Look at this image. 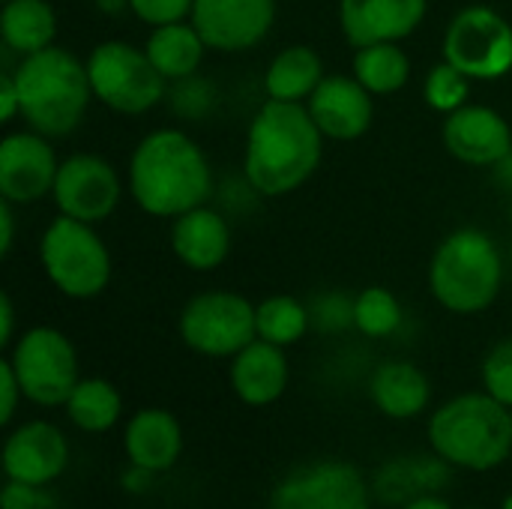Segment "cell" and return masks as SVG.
<instances>
[{
	"instance_id": "obj_1",
	"label": "cell",
	"mask_w": 512,
	"mask_h": 509,
	"mask_svg": "<svg viewBox=\"0 0 512 509\" xmlns=\"http://www.w3.org/2000/svg\"><path fill=\"white\" fill-rule=\"evenodd\" d=\"M324 132L303 102L267 99L246 138L243 171L255 192L288 195L300 189L321 165Z\"/></svg>"
},
{
	"instance_id": "obj_2",
	"label": "cell",
	"mask_w": 512,
	"mask_h": 509,
	"mask_svg": "<svg viewBox=\"0 0 512 509\" xmlns=\"http://www.w3.org/2000/svg\"><path fill=\"white\" fill-rule=\"evenodd\" d=\"M129 195L144 213L177 219L213 195L210 162L186 132L156 129L138 141L129 159Z\"/></svg>"
},
{
	"instance_id": "obj_3",
	"label": "cell",
	"mask_w": 512,
	"mask_h": 509,
	"mask_svg": "<svg viewBox=\"0 0 512 509\" xmlns=\"http://www.w3.org/2000/svg\"><path fill=\"white\" fill-rule=\"evenodd\" d=\"M12 75L21 96V114L33 132L63 138L78 129L93 99L87 63L66 48L48 45L27 54Z\"/></svg>"
},
{
	"instance_id": "obj_4",
	"label": "cell",
	"mask_w": 512,
	"mask_h": 509,
	"mask_svg": "<svg viewBox=\"0 0 512 509\" xmlns=\"http://www.w3.org/2000/svg\"><path fill=\"white\" fill-rule=\"evenodd\" d=\"M429 444L453 468L495 471L512 453L510 408L489 393H462L432 414Z\"/></svg>"
},
{
	"instance_id": "obj_5",
	"label": "cell",
	"mask_w": 512,
	"mask_h": 509,
	"mask_svg": "<svg viewBox=\"0 0 512 509\" xmlns=\"http://www.w3.org/2000/svg\"><path fill=\"white\" fill-rule=\"evenodd\" d=\"M504 282V261L498 243L477 231H453L435 252L429 267V288L435 300L456 315H477L489 309Z\"/></svg>"
},
{
	"instance_id": "obj_6",
	"label": "cell",
	"mask_w": 512,
	"mask_h": 509,
	"mask_svg": "<svg viewBox=\"0 0 512 509\" xmlns=\"http://www.w3.org/2000/svg\"><path fill=\"white\" fill-rule=\"evenodd\" d=\"M39 261L51 285L72 300H93L111 282V252L96 228L63 213L45 228Z\"/></svg>"
},
{
	"instance_id": "obj_7",
	"label": "cell",
	"mask_w": 512,
	"mask_h": 509,
	"mask_svg": "<svg viewBox=\"0 0 512 509\" xmlns=\"http://www.w3.org/2000/svg\"><path fill=\"white\" fill-rule=\"evenodd\" d=\"M93 96L117 114H144L165 99L168 78L153 66L144 48L111 39L87 54Z\"/></svg>"
},
{
	"instance_id": "obj_8",
	"label": "cell",
	"mask_w": 512,
	"mask_h": 509,
	"mask_svg": "<svg viewBox=\"0 0 512 509\" xmlns=\"http://www.w3.org/2000/svg\"><path fill=\"white\" fill-rule=\"evenodd\" d=\"M24 399L42 408L66 405L78 378V354L72 342L54 327H30L9 354Z\"/></svg>"
},
{
	"instance_id": "obj_9",
	"label": "cell",
	"mask_w": 512,
	"mask_h": 509,
	"mask_svg": "<svg viewBox=\"0 0 512 509\" xmlns=\"http://www.w3.org/2000/svg\"><path fill=\"white\" fill-rule=\"evenodd\" d=\"M444 60L471 81H498L512 69V24L492 6H465L444 33Z\"/></svg>"
},
{
	"instance_id": "obj_10",
	"label": "cell",
	"mask_w": 512,
	"mask_h": 509,
	"mask_svg": "<svg viewBox=\"0 0 512 509\" xmlns=\"http://www.w3.org/2000/svg\"><path fill=\"white\" fill-rule=\"evenodd\" d=\"M180 339L204 357H234L258 339L255 306L234 291H204L180 312Z\"/></svg>"
},
{
	"instance_id": "obj_11",
	"label": "cell",
	"mask_w": 512,
	"mask_h": 509,
	"mask_svg": "<svg viewBox=\"0 0 512 509\" xmlns=\"http://www.w3.org/2000/svg\"><path fill=\"white\" fill-rule=\"evenodd\" d=\"M267 509H372L363 474L342 459H318L288 471Z\"/></svg>"
},
{
	"instance_id": "obj_12",
	"label": "cell",
	"mask_w": 512,
	"mask_h": 509,
	"mask_svg": "<svg viewBox=\"0 0 512 509\" xmlns=\"http://www.w3.org/2000/svg\"><path fill=\"white\" fill-rule=\"evenodd\" d=\"M51 195L63 216L99 225L120 204V177L102 156L78 153L60 162Z\"/></svg>"
},
{
	"instance_id": "obj_13",
	"label": "cell",
	"mask_w": 512,
	"mask_h": 509,
	"mask_svg": "<svg viewBox=\"0 0 512 509\" xmlns=\"http://www.w3.org/2000/svg\"><path fill=\"white\" fill-rule=\"evenodd\" d=\"M276 21V0H195L192 24L213 51H249Z\"/></svg>"
},
{
	"instance_id": "obj_14",
	"label": "cell",
	"mask_w": 512,
	"mask_h": 509,
	"mask_svg": "<svg viewBox=\"0 0 512 509\" xmlns=\"http://www.w3.org/2000/svg\"><path fill=\"white\" fill-rule=\"evenodd\" d=\"M60 162L39 132H12L0 141V198L36 204L54 192Z\"/></svg>"
},
{
	"instance_id": "obj_15",
	"label": "cell",
	"mask_w": 512,
	"mask_h": 509,
	"mask_svg": "<svg viewBox=\"0 0 512 509\" xmlns=\"http://www.w3.org/2000/svg\"><path fill=\"white\" fill-rule=\"evenodd\" d=\"M66 465H69L66 435L45 420L18 426L3 444V471L9 480L27 486H48L66 471Z\"/></svg>"
},
{
	"instance_id": "obj_16",
	"label": "cell",
	"mask_w": 512,
	"mask_h": 509,
	"mask_svg": "<svg viewBox=\"0 0 512 509\" xmlns=\"http://www.w3.org/2000/svg\"><path fill=\"white\" fill-rule=\"evenodd\" d=\"M306 108L324 138L354 141L369 132L375 105L372 93L354 75H324L318 90L306 99Z\"/></svg>"
},
{
	"instance_id": "obj_17",
	"label": "cell",
	"mask_w": 512,
	"mask_h": 509,
	"mask_svg": "<svg viewBox=\"0 0 512 509\" xmlns=\"http://www.w3.org/2000/svg\"><path fill=\"white\" fill-rule=\"evenodd\" d=\"M429 0H342L339 24L354 48L399 42L426 18Z\"/></svg>"
},
{
	"instance_id": "obj_18",
	"label": "cell",
	"mask_w": 512,
	"mask_h": 509,
	"mask_svg": "<svg viewBox=\"0 0 512 509\" xmlns=\"http://www.w3.org/2000/svg\"><path fill=\"white\" fill-rule=\"evenodd\" d=\"M444 147L465 165H498L512 153L510 123L495 108L462 105L444 120Z\"/></svg>"
},
{
	"instance_id": "obj_19",
	"label": "cell",
	"mask_w": 512,
	"mask_h": 509,
	"mask_svg": "<svg viewBox=\"0 0 512 509\" xmlns=\"http://www.w3.org/2000/svg\"><path fill=\"white\" fill-rule=\"evenodd\" d=\"M288 357L279 345L255 339L231 357V390L240 402L264 408L282 399L288 390Z\"/></svg>"
},
{
	"instance_id": "obj_20",
	"label": "cell",
	"mask_w": 512,
	"mask_h": 509,
	"mask_svg": "<svg viewBox=\"0 0 512 509\" xmlns=\"http://www.w3.org/2000/svg\"><path fill=\"white\" fill-rule=\"evenodd\" d=\"M123 447L135 471L162 474L174 468V462L183 453V429L174 414L162 408H144L129 420Z\"/></svg>"
},
{
	"instance_id": "obj_21",
	"label": "cell",
	"mask_w": 512,
	"mask_h": 509,
	"mask_svg": "<svg viewBox=\"0 0 512 509\" xmlns=\"http://www.w3.org/2000/svg\"><path fill=\"white\" fill-rule=\"evenodd\" d=\"M171 249L189 270L210 273L231 252V228L216 210L195 207V210L174 219Z\"/></svg>"
},
{
	"instance_id": "obj_22",
	"label": "cell",
	"mask_w": 512,
	"mask_h": 509,
	"mask_svg": "<svg viewBox=\"0 0 512 509\" xmlns=\"http://www.w3.org/2000/svg\"><path fill=\"white\" fill-rule=\"evenodd\" d=\"M369 396L384 417L411 420L429 408L432 384L420 366L408 360H390L375 369L369 381Z\"/></svg>"
},
{
	"instance_id": "obj_23",
	"label": "cell",
	"mask_w": 512,
	"mask_h": 509,
	"mask_svg": "<svg viewBox=\"0 0 512 509\" xmlns=\"http://www.w3.org/2000/svg\"><path fill=\"white\" fill-rule=\"evenodd\" d=\"M450 483V462L441 456H408L393 459L375 477V495L384 504H408L423 495H435Z\"/></svg>"
},
{
	"instance_id": "obj_24",
	"label": "cell",
	"mask_w": 512,
	"mask_h": 509,
	"mask_svg": "<svg viewBox=\"0 0 512 509\" xmlns=\"http://www.w3.org/2000/svg\"><path fill=\"white\" fill-rule=\"evenodd\" d=\"M144 51L168 81H183L195 75V69L201 66L207 42L192 21H177V24L153 27Z\"/></svg>"
},
{
	"instance_id": "obj_25",
	"label": "cell",
	"mask_w": 512,
	"mask_h": 509,
	"mask_svg": "<svg viewBox=\"0 0 512 509\" xmlns=\"http://www.w3.org/2000/svg\"><path fill=\"white\" fill-rule=\"evenodd\" d=\"M321 81H324V63L318 51L309 45H288L273 57L264 75V90L270 99L306 102Z\"/></svg>"
},
{
	"instance_id": "obj_26",
	"label": "cell",
	"mask_w": 512,
	"mask_h": 509,
	"mask_svg": "<svg viewBox=\"0 0 512 509\" xmlns=\"http://www.w3.org/2000/svg\"><path fill=\"white\" fill-rule=\"evenodd\" d=\"M0 36H3L6 48L18 51L21 57L36 54V51L54 45L57 15L45 0H3Z\"/></svg>"
},
{
	"instance_id": "obj_27",
	"label": "cell",
	"mask_w": 512,
	"mask_h": 509,
	"mask_svg": "<svg viewBox=\"0 0 512 509\" xmlns=\"http://www.w3.org/2000/svg\"><path fill=\"white\" fill-rule=\"evenodd\" d=\"M351 75L372 93V96H387L396 93L408 84L411 75V60L399 48V42H378V45H363L354 54Z\"/></svg>"
},
{
	"instance_id": "obj_28",
	"label": "cell",
	"mask_w": 512,
	"mask_h": 509,
	"mask_svg": "<svg viewBox=\"0 0 512 509\" xmlns=\"http://www.w3.org/2000/svg\"><path fill=\"white\" fill-rule=\"evenodd\" d=\"M123 411V399L117 387L105 378H84L75 384L72 396L66 399V414L81 432L102 435L117 426Z\"/></svg>"
},
{
	"instance_id": "obj_29",
	"label": "cell",
	"mask_w": 512,
	"mask_h": 509,
	"mask_svg": "<svg viewBox=\"0 0 512 509\" xmlns=\"http://www.w3.org/2000/svg\"><path fill=\"white\" fill-rule=\"evenodd\" d=\"M309 309L288 297V294H276L267 297L264 303L255 306V327H258V339L273 342L279 348H288L294 342H300L309 330Z\"/></svg>"
},
{
	"instance_id": "obj_30",
	"label": "cell",
	"mask_w": 512,
	"mask_h": 509,
	"mask_svg": "<svg viewBox=\"0 0 512 509\" xmlns=\"http://www.w3.org/2000/svg\"><path fill=\"white\" fill-rule=\"evenodd\" d=\"M354 324L369 339L393 336L402 324V306H399L396 294L381 285L360 291V297L354 300Z\"/></svg>"
},
{
	"instance_id": "obj_31",
	"label": "cell",
	"mask_w": 512,
	"mask_h": 509,
	"mask_svg": "<svg viewBox=\"0 0 512 509\" xmlns=\"http://www.w3.org/2000/svg\"><path fill=\"white\" fill-rule=\"evenodd\" d=\"M471 96V78L465 72H459L453 63H438L429 69L426 81H423V99L429 102V108L441 111V114H453L462 105H468Z\"/></svg>"
},
{
	"instance_id": "obj_32",
	"label": "cell",
	"mask_w": 512,
	"mask_h": 509,
	"mask_svg": "<svg viewBox=\"0 0 512 509\" xmlns=\"http://www.w3.org/2000/svg\"><path fill=\"white\" fill-rule=\"evenodd\" d=\"M483 387L501 405L512 408V339L498 342L483 360Z\"/></svg>"
},
{
	"instance_id": "obj_33",
	"label": "cell",
	"mask_w": 512,
	"mask_h": 509,
	"mask_svg": "<svg viewBox=\"0 0 512 509\" xmlns=\"http://www.w3.org/2000/svg\"><path fill=\"white\" fill-rule=\"evenodd\" d=\"M192 6L195 0H129V9L135 12V18L150 27L186 21V15H192Z\"/></svg>"
},
{
	"instance_id": "obj_34",
	"label": "cell",
	"mask_w": 512,
	"mask_h": 509,
	"mask_svg": "<svg viewBox=\"0 0 512 509\" xmlns=\"http://www.w3.org/2000/svg\"><path fill=\"white\" fill-rule=\"evenodd\" d=\"M21 399H24V390H21V384H18V375H15V369H12V363L3 360V363H0V423H3V426L12 423V417H15Z\"/></svg>"
},
{
	"instance_id": "obj_35",
	"label": "cell",
	"mask_w": 512,
	"mask_h": 509,
	"mask_svg": "<svg viewBox=\"0 0 512 509\" xmlns=\"http://www.w3.org/2000/svg\"><path fill=\"white\" fill-rule=\"evenodd\" d=\"M42 504L39 486H27L18 480H9L3 495H0V507L3 509H36Z\"/></svg>"
},
{
	"instance_id": "obj_36",
	"label": "cell",
	"mask_w": 512,
	"mask_h": 509,
	"mask_svg": "<svg viewBox=\"0 0 512 509\" xmlns=\"http://www.w3.org/2000/svg\"><path fill=\"white\" fill-rule=\"evenodd\" d=\"M18 114H21V96H18L15 75H0V120L12 123Z\"/></svg>"
},
{
	"instance_id": "obj_37",
	"label": "cell",
	"mask_w": 512,
	"mask_h": 509,
	"mask_svg": "<svg viewBox=\"0 0 512 509\" xmlns=\"http://www.w3.org/2000/svg\"><path fill=\"white\" fill-rule=\"evenodd\" d=\"M12 207L6 198H0V255H9L12 252V243H15V216H12Z\"/></svg>"
},
{
	"instance_id": "obj_38",
	"label": "cell",
	"mask_w": 512,
	"mask_h": 509,
	"mask_svg": "<svg viewBox=\"0 0 512 509\" xmlns=\"http://www.w3.org/2000/svg\"><path fill=\"white\" fill-rule=\"evenodd\" d=\"M15 336V309H12V297L0 294V348H9Z\"/></svg>"
},
{
	"instance_id": "obj_39",
	"label": "cell",
	"mask_w": 512,
	"mask_h": 509,
	"mask_svg": "<svg viewBox=\"0 0 512 509\" xmlns=\"http://www.w3.org/2000/svg\"><path fill=\"white\" fill-rule=\"evenodd\" d=\"M402 509H453L444 498H438V495H423V498H414V501H408Z\"/></svg>"
},
{
	"instance_id": "obj_40",
	"label": "cell",
	"mask_w": 512,
	"mask_h": 509,
	"mask_svg": "<svg viewBox=\"0 0 512 509\" xmlns=\"http://www.w3.org/2000/svg\"><path fill=\"white\" fill-rule=\"evenodd\" d=\"M99 9L108 12V15H117V12L129 9V0H99Z\"/></svg>"
},
{
	"instance_id": "obj_41",
	"label": "cell",
	"mask_w": 512,
	"mask_h": 509,
	"mask_svg": "<svg viewBox=\"0 0 512 509\" xmlns=\"http://www.w3.org/2000/svg\"><path fill=\"white\" fill-rule=\"evenodd\" d=\"M501 509H512V495H507V501H504V507Z\"/></svg>"
},
{
	"instance_id": "obj_42",
	"label": "cell",
	"mask_w": 512,
	"mask_h": 509,
	"mask_svg": "<svg viewBox=\"0 0 512 509\" xmlns=\"http://www.w3.org/2000/svg\"><path fill=\"white\" fill-rule=\"evenodd\" d=\"M468 509H477V507H468Z\"/></svg>"
},
{
	"instance_id": "obj_43",
	"label": "cell",
	"mask_w": 512,
	"mask_h": 509,
	"mask_svg": "<svg viewBox=\"0 0 512 509\" xmlns=\"http://www.w3.org/2000/svg\"><path fill=\"white\" fill-rule=\"evenodd\" d=\"M510 213H512V207H510Z\"/></svg>"
}]
</instances>
